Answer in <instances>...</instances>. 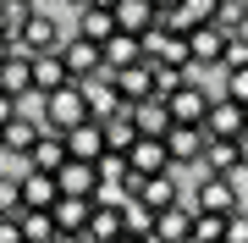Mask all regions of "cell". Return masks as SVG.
<instances>
[{"mask_svg":"<svg viewBox=\"0 0 248 243\" xmlns=\"http://www.w3.org/2000/svg\"><path fill=\"white\" fill-rule=\"evenodd\" d=\"M22 210V182L17 171H0V216H17Z\"/></svg>","mask_w":248,"mask_h":243,"instance_id":"obj_30","label":"cell"},{"mask_svg":"<svg viewBox=\"0 0 248 243\" xmlns=\"http://www.w3.org/2000/svg\"><path fill=\"white\" fill-rule=\"evenodd\" d=\"M243 133H248V105H243Z\"/></svg>","mask_w":248,"mask_h":243,"instance_id":"obj_38","label":"cell"},{"mask_svg":"<svg viewBox=\"0 0 248 243\" xmlns=\"http://www.w3.org/2000/svg\"><path fill=\"white\" fill-rule=\"evenodd\" d=\"M0 89H6V94H22V89H33V55H22L17 45H11V55L0 61Z\"/></svg>","mask_w":248,"mask_h":243,"instance_id":"obj_18","label":"cell"},{"mask_svg":"<svg viewBox=\"0 0 248 243\" xmlns=\"http://www.w3.org/2000/svg\"><path fill=\"white\" fill-rule=\"evenodd\" d=\"M221 33L232 39V33H243L248 28V0H215V17H210Z\"/></svg>","mask_w":248,"mask_h":243,"instance_id":"obj_25","label":"cell"},{"mask_svg":"<svg viewBox=\"0 0 248 243\" xmlns=\"http://www.w3.org/2000/svg\"><path fill=\"white\" fill-rule=\"evenodd\" d=\"M133 127H138V133H149V138H166V127H171L166 99H160V94H143V99H133Z\"/></svg>","mask_w":248,"mask_h":243,"instance_id":"obj_16","label":"cell"},{"mask_svg":"<svg viewBox=\"0 0 248 243\" xmlns=\"http://www.w3.org/2000/svg\"><path fill=\"white\" fill-rule=\"evenodd\" d=\"M66 6H72V11H78V6H83V0H66Z\"/></svg>","mask_w":248,"mask_h":243,"instance_id":"obj_39","label":"cell"},{"mask_svg":"<svg viewBox=\"0 0 248 243\" xmlns=\"http://www.w3.org/2000/svg\"><path fill=\"white\" fill-rule=\"evenodd\" d=\"M6 55H11V39H6V33H0V61H6Z\"/></svg>","mask_w":248,"mask_h":243,"instance_id":"obj_35","label":"cell"},{"mask_svg":"<svg viewBox=\"0 0 248 243\" xmlns=\"http://www.w3.org/2000/svg\"><path fill=\"white\" fill-rule=\"evenodd\" d=\"M199 149H204V127H199V122H171V127H166V155H171L177 171L193 166Z\"/></svg>","mask_w":248,"mask_h":243,"instance_id":"obj_11","label":"cell"},{"mask_svg":"<svg viewBox=\"0 0 248 243\" xmlns=\"http://www.w3.org/2000/svg\"><path fill=\"white\" fill-rule=\"evenodd\" d=\"M55 55L66 61V72H72V78H89V72H99V66H105L99 45H94V39H83L78 28H66V33H61V50H55Z\"/></svg>","mask_w":248,"mask_h":243,"instance_id":"obj_5","label":"cell"},{"mask_svg":"<svg viewBox=\"0 0 248 243\" xmlns=\"http://www.w3.org/2000/svg\"><path fill=\"white\" fill-rule=\"evenodd\" d=\"M89 116V99H83L78 83H61V89H50L45 94V127H55V133H66L72 122H83Z\"/></svg>","mask_w":248,"mask_h":243,"instance_id":"obj_2","label":"cell"},{"mask_svg":"<svg viewBox=\"0 0 248 243\" xmlns=\"http://www.w3.org/2000/svg\"><path fill=\"white\" fill-rule=\"evenodd\" d=\"M199 127H204V138H237V133H243V105H237L232 94H210Z\"/></svg>","mask_w":248,"mask_h":243,"instance_id":"obj_4","label":"cell"},{"mask_svg":"<svg viewBox=\"0 0 248 243\" xmlns=\"http://www.w3.org/2000/svg\"><path fill=\"white\" fill-rule=\"evenodd\" d=\"M33 6H39V0H0V17H6V33L11 39L22 33V22L33 17Z\"/></svg>","mask_w":248,"mask_h":243,"instance_id":"obj_29","label":"cell"},{"mask_svg":"<svg viewBox=\"0 0 248 243\" xmlns=\"http://www.w3.org/2000/svg\"><path fill=\"white\" fill-rule=\"evenodd\" d=\"M83 6H116V0H83Z\"/></svg>","mask_w":248,"mask_h":243,"instance_id":"obj_36","label":"cell"},{"mask_svg":"<svg viewBox=\"0 0 248 243\" xmlns=\"http://www.w3.org/2000/svg\"><path fill=\"white\" fill-rule=\"evenodd\" d=\"M226 232V216H215V210H193V232H187V238H193V243H204V238H221Z\"/></svg>","mask_w":248,"mask_h":243,"instance_id":"obj_28","label":"cell"},{"mask_svg":"<svg viewBox=\"0 0 248 243\" xmlns=\"http://www.w3.org/2000/svg\"><path fill=\"white\" fill-rule=\"evenodd\" d=\"M110 83H116V94H122V99L155 94V61H149V55H138V61H127V66H110Z\"/></svg>","mask_w":248,"mask_h":243,"instance_id":"obj_10","label":"cell"},{"mask_svg":"<svg viewBox=\"0 0 248 243\" xmlns=\"http://www.w3.org/2000/svg\"><path fill=\"white\" fill-rule=\"evenodd\" d=\"M116 28H127V33H143V28L155 22V0H116Z\"/></svg>","mask_w":248,"mask_h":243,"instance_id":"obj_22","label":"cell"},{"mask_svg":"<svg viewBox=\"0 0 248 243\" xmlns=\"http://www.w3.org/2000/svg\"><path fill=\"white\" fill-rule=\"evenodd\" d=\"M0 243H22V227H17V216H0Z\"/></svg>","mask_w":248,"mask_h":243,"instance_id":"obj_33","label":"cell"},{"mask_svg":"<svg viewBox=\"0 0 248 243\" xmlns=\"http://www.w3.org/2000/svg\"><path fill=\"white\" fill-rule=\"evenodd\" d=\"M187 199H193V210H215V216H226V210L243 205V199H237V177H221V171H204L199 188Z\"/></svg>","mask_w":248,"mask_h":243,"instance_id":"obj_3","label":"cell"},{"mask_svg":"<svg viewBox=\"0 0 248 243\" xmlns=\"http://www.w3.org/2000/svg\"><path fill=\"white\" fill-rule=\"evenodd\" d=\"M61 161H66V138L55 133V127H45V133L33 138V149L22 155V166H39V171H61Z\"/></svg>","mask_w":248,"mask_h":243,"instance_id":"obj_15","label":"cell"},{"mask_svg":"<svg viewBox=\"0 0 248 243\" xmlns=\"http://www.w3.org/2000/svg\"><path fill=\"white\" fill-rule=\"evenodd\" d=\"M237 166L248 171V133H237Z\"/></svg>","mask_w":248,"mask_h":243,"instance_id":"obj_34","label":"cell"},{"mask_svg":"<svg viewBox=\"0 0 248 243\" xmlns=\"http://www.w3.org/2000/svg\"><path fill=\"white\" fill-rule=\"evenodd\" d=\"M78 33L94 39V45H105V39L116 33V11L110 6H78Z\"/></svg>","mask_w":248,"mask_h":243,"instance_id":"obj_19","label":"cell"},{"mask_svg":"<svg viewBox=\"0 0 248 243\" xmlns=\"http://www.w3.org/2000/svg\"><path fill=\"white\" fill-rule=\"evenodd\" d=\"M226 243H248V205H237V210H226V232H221Z\"/></svg>","mask_w":248,"mask_h":243,"instance_id":"obj_31","label":"cell"},{"mask_svg":"<svg viewBox=\"0 0 248 243\" xmlns=\"http://www.w3.org/2000/svg\"><path fill=\"white\" fill-rule=\"evenodd\" d=\"M199 171H221V177H237V138H204V149H199Z\"/></svg>","mask_w":248,"mask_h":243,"instance_id":"obj_14","label":"cell"},{"mask_svg":"<svg viewBox=\"0 0 248 243\" xmlns=\"http://www.w3.org/2000/svg\"><path fill=\"white\" fill-rule=\"evenodd\" d=\"M55 182H61V194H94V188H99V171H94V161L66 155L61 171H55Z\"/></svg>","mask_w":248,"mask_h":243,"instance_id":"obj_17","label":"cell"},{"mask_svg":"<svg viewBox=\"0 0 248 243\" xmlns=\"http://www.w3.org/2000/svg\"><path fill=\"white\" fill-rule=\"evenodd\" d=\"M99 127H105V144L110 149H127L138 138V127H133V105H122V111H110V116H99Z\"/></svg>","mask_w":248,"mask_h":243,"instance_id":"obj_23","label":"cell"},{"mask_svg":"<svg viewBox=\"0 0 248 243\" xmlns=\"http://www.w3.org/2000/svg\"><path fill=\"white\" fill-rule=\"evenodd\" d=\"M166 99V111H171V122H199L204 116V105H210V89L204 83H193V78H182L171 94H160Z\"/></svg>","mask_w":248,"mask_h":243,"instance_id":"obj_9","label":"cell"},{"mask_svg":"<svg viewBox=\"0 0 248 243\" xmlns=\"http://www.w3.org/2000/svg\"><path fill=\"white\" fill-rule=\"evenodd\" d=\"M99 55H105V66H127V61H138V55H143V45H138V33L116 28L105 45H99Z\"/></svg>","mask_w":248,"mask_h":243,"instance_id":"obj_21","label":"cell"},{"mask_svg":"<svg viewBox=\"0 0 248 243\" xmlns=\"http://www.w3.org/2000/svg\"><path fill=\"white\" fill-rule=\"evenodd\" d=\"M177 6H182L187 22H210V17H215V0H177Z\"/></svg>","mask_w":248,"mask_h":243,"instance_id":"obj_32","label":"cell"},{"mask_svg":"<svg viewBox=\"0 0 248 243\" xmlns=\"http://www.w3.org/2000/svg\"><path fill=\"white\" fill-rule=\"evenodd\" d=\"M89 210H94V199L89 194H61L50 205V216H55V238H83V227H89Z\"/></svg>","mask_w":248,"mask_h":243,"instance_id":"obj_7","label":"cell"},{"mask_svg":"<svg viewBox=\"0 0 248 243\" xmlns=\"http://www.w3.org/2000/svg\"><path fill=\"white\" fill-rule=\"evenodd\" d=\"M61 138H66V155H78V161H94V155H105V149H110V144H105V127H99L94 116L72 122Z\"/></svg>","mask_w":248,"mask_h":243,"instance_id":"obj_13","label":"cell"},{"mask_svg":"<svg viewBox=\"0 0 248 243\" xmlns=\"http://www.w3.org/2000/svg\"><path fill=\"white\" fill-rule=\"evenodd\" d=\"M17 227H22V243L55 238V216H50V210H17Z\"/></svg>","mask_w":248,"mask_h":243,"instance_id":"obj_26","label":"cell"},{"mask_svg":"<svg viewBox=\"0 0 248 243\" xmlns=\"http://www.w3.org/2000/svg\"><path fill=\"white\" fill-rule=\"evenodd\" d=\"M45 133V122H28V116H6L0 122V161H22L33 149V138Z\"/></svg>","mask_w":248,"mask_h":243,"instance_id":"obj_12","label":"cell"},{"mask_svg":"<svg viewBox=\"0 0 248 243\" xmlns=\"http://www.w3.org/2000/svg\"><path fill=\"white\" fill-rule=\"evenodd\" d=\"M166 6H177V0H155V11H166Z\"/></svg>","mask_w":248,"mask_h":243,"instance_id":"obj_37","label":"cell"},{"mask_svg":"<svg viewBox=\"0 0 248 243\" xmlns=\"http://www.w3.org/2000/svg\"><path fill=\"white\" fill-rule=\"evenodd\" d=\"M122 205H94L89 210V227H83V238H122Z\"/></svg>","mask_w":248,"mask_h":243,"instance_id":"obj_24","label":"cell"},{"mask_svg":"<svg viewBox=\"0 0 248 243\" xmlns=\"http://www.w3.org/2000/svg\"><path fill=\"white\" fill-rule=\"evenodd\" d=\"M122 155H127V177H149V171H166V166H171L166 138H149V133H138Z\"/></svg>","mask_w":248,"mask_h":243,"instance_id":"obj_6","label":"cell"},{"mask_svg":"<svg viewBox=\"0 0 248 243\" xmlns=\"http://www.w3.org/2000/svg\"><path fill=\"white\" fill-rule=\"evenodd\" d=\"M61 33H66V22L61 17H50V11H39L33 6V17L22 22V33L11 39L22 55H45V50H61Z\"/></svg>","mask_w":248,"mask_h":243,"instance_id":"obj_1","label":"cell"},{"mask_svg":"<svg viewBox=\"0 0 248 243\" xmlns=\"http://www.w3.org/2000/svg\"><path fill=\"white\" fill-rule=\"evenodd\" d=\"M94 171H99V182H122V188H127V155H122V149L94 155Z\"/></svg>","mask_w":248,"mask_h":243,"instance_id":"obj_27","label":"cell"},{"mask_svg":"<svg viewBox=\"0 0 248 243\" xmlns=\"http://www.w3.org/2000/svg\"><path fill=\"white\" fill-rule=\"evenodd\" d=\"M61 83H72V72H66L61 55H55V50L33 55V89H39V94H50V89H61Z\"/></svg>","mask_w":248,"mask_h":243,"instance_id":"obj_20","label":"cell"},{"mask_svg":"<svg viewBox=\"0 0 248 243\" xmlns=\"http://www.w3.org/2000/svg\"><path fill=\"white\" fill-rule=\"evenodd\" d=\"M17 182H22V210H50L55 199H61V182H55V171L22 166V171H17Z\"/></svg>","mask_w":248,"mask_h":243,"instance_id":"obj_8","label":"cell"}]
</instances>
